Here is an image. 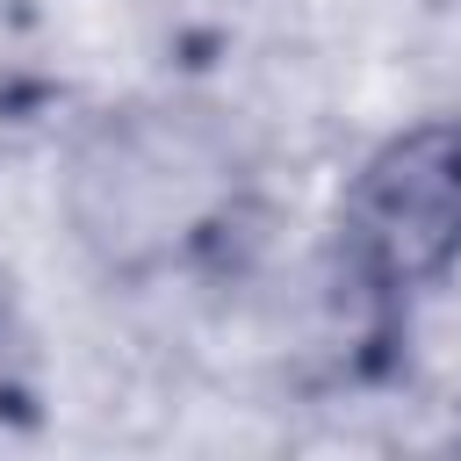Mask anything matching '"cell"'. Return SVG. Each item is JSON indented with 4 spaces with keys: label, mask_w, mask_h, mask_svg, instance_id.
Masks as SVG:
<instances>
[{
    "label": "cell",
    "mask_w": 461,
    "mask_h": 461,
    "mask_svg": "<svg viewBox=\"0 0 461 461\" xmlns=\"http://www.w3.org/2000/svg\"><path fill=\"white\" fill-rule=\"evenodd\" d=\"M331 274L382 324L461 274V115H418L360 151L331 209Z\"/></svg>",
    "instance_id": "obj_2"
},
{
    "label": "cell",
    "mask_w": 461,
    "mask_h": 461,
    "mask_svg": "<svg viewBox=\"0 0 461 461\" xmlns=\"http://www.w3.org/2000/svg\"><path fill=\"white\" fill-rule=\"evenodd\" d=\"M259 209L245 130L194 94H130L86 115L58 158L65 245L115 288H158L223 259Z\"/></svg>",
    "instance_id": "obj_1"
}]
</instances>
